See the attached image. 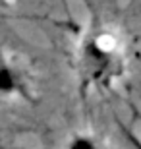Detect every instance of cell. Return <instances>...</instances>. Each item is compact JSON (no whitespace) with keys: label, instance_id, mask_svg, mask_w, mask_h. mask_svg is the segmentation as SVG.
<instances>
[{"label":"cell","instance_id":"1","mask_svg":"<svg viewBox=\"0 0 141 149\" xmlns=\"http://www.w3.org/2000/svg\"><path fill=\"white\" fill-rule=\"evenodd\" d=\"M85 58H87V64L91 68L95 79L110 77L112 54H110V50L106 47H103L99 41H89L87 47H85Z\"/></svg>","mask_w":141,"mask_h":149},{"label":"cell","instance_id":"2","mask_svg":"<svg viewBox=\"0 0 141 149\" xmlns=\"http://www.w3.org/2000/svg\"><path fill=\"white\" fill-rule=\"evenodd\" d=\"M17 89H19V81H17L16 72L10 66H2L0 68V93L10 95L16 93Z\"/></svg>","mask_w":141,"mask_h":149},{"label":"cell","instance_id":"3","mask_svg":"<svg viewBox=\"0 0 141 149\" xmlns=\"http://www.w3.org/2000/svg\"><path fill=\"white\" fill-rule=\"evenodd\" d=\"M70 149H99L97 143L89 138H83V136H77V138L72 139L70 143Z\"/></svg>","mask_w":141,"mask_h":149}]
</instances>
